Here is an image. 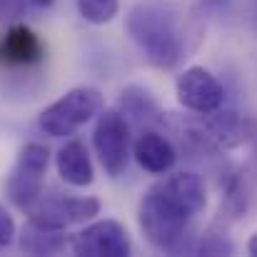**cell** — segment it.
I'll return each mask as SVG.
<instances>
[{
  "mask_svg": "<svg viewBox=\"0 0 257 257\" xmlns=\"http://www.w3.org/2000/svg\"><path fill=\"white\" fill-rule=\"evenodd\" d=\"M45 45L40 35L28 25H13L0 40V60L10 68H33L43 63Z\"/></svg>",
  "mask_w": 257,
  "mask_h": 257,
  "instance_id": "8fae6325",
  "label": "cell"
},
{
  "mask_svg": "<svg viewBox=\"0 0 257 257\" xmlns=\"http://www.w3.org/2000/svg\"><path fill=\"white\" fill-rule=\"evenodd\" d=\"M192 252H197V255H232L235 252V245L225 237V232L207 230L200 237V242L192 247Z\"/></svg>",
  "mask_w": 257,
  "mask_h": 257,
  "instance_id": "e0dca14e",
  "label": "cell"
},
{
  "mask_svg": "<svg viewBox=\"0 0 257 257\" xmlns=\"http://www.w3.org/2000/svg\"><path fill=\"white\" fill-rule=\"evenodd\" d=\"M102 107H105V95L97 87H73L40 112L38 127L50 138H70L95 115H100Z\"/></svg>",
  "mask_w": 257,
  "mask_h": 257,
  "instance_id": "277c9868",
  "label": "cell"
},
{
  "mask_svg": "<svg viewBox=\"0 0 257 257\" xmlns=\"http://www.w3.org/2000/svg\"><path fill=\"white\" fill-rule=\"evenodd\" d=\"M92 145L95 155L102 165V170L110 177H120L127 170L130 155H133V135H130V120L120 107L102 110L97 115L95 130H92Z\"/></svg>",
  "mask_w": 257,
  "mask_h": 257,
  "instance_id": "5b68a950",
  "label": "cell"
},
{
  "mask_svg": "<svg viewBox=\"0 0 257 257\" xmlns=\"http://www.w3.org/2000/svg\"><path fill=\"white\" fill-rule=\"evenodd\" d=\"M227 0H202V5H207V8H220V5H225Z\"/></svg>",
  "mask_w": 257,
  "mask_h": 257,
  "instance_id": "44dd1931",
  "label": "cell"
},
{
  "mask_svg": "<svg viewBox=\"0 0 257 257\" xmlns=\"http://www.w3.org/2000/svg\"><path fill=\"white\" fill-rule=\"evenodd\" d=\"M133 158L150 175H168L177 163V150L155 127H143L133 143Z\"/></svg>",
  "mask_w": 257,
  "mask_h": 257,
  "instance_id": "30bf717a",
  "label": "cell"
},
{
  "mask_svg": "<svg viewBox=\"0 0 257 257\" xmlns=\"http://www.w3.org/2000/svg\"><path fill=\"white\" fill-rule=\"evenodd\" d=\"M250 182L242 170H232L227 175V182L222 187V207L227 210L230 217H242L250 207Z\"/></svg>",
  "mask_w": 257,
  "mask_h": 257,
  "instance_id": "9a60e30c",
  "label": "cell"
},
{
  "mask_svg": "<svg viewBox=\"0 0 257 257\" xmlns=\"http://www.w3.org/2000/svg\"><path fill=\"white\" fill-rule=\"evenodd\" d=\"M130 122H138L143 127H155L165 122V112L160 110L155 95L143 85H127L120 92V105H117Z\"/></svg>",
  "mask_w": 257,
  "mask_h": 257,
  "instance_id": "4fadbf2b",
  "label": "cell"
},
{
  "mask_svg": "<svg viewBox=\"0 0 257 257\" xmlns=\"http://www.w3.org/2000/svg\"><path fill=\"white\" fill-rule=\"evenodd\" d=\"M95 215H100V200L92 195H63V192H50L28 210V220L40 222L45 227L55 230H68L73 225L90 222Z\"/></svg>",
  "mask_w": 257,
  "mask_h": 257,
  "instance_id": "52a82bcc",
  "label": "cell"
},
{
  "mask_svg": "<svg viewBox=\"0 0 257 257\" xmlns=\"http://www.w3.org/2000/svg\"><path fill=\"white\" fill-rule=\"evenodd\" d=\"M25 5H28V0H0V18L15 20V18L25 15Z\"/></svg>",
  "mask_w": 257,
  "mask_h": 257,
  "instance_id": "d6986e66",
  "label": "cell"
},
{
  "mask_svg": "<svg viewBox=\"0 0 257 257\" xmlns=\"http://www.w3.org/2000/svg\"><path fill=\"white\" fill-rule=\"evenodd\" d=\"M65 247H70V237L65 235V230L45 227L40 222L28 220L20 232V250L28 255H58Z\"/></svg>",
  "mask_w": 257,
  "mask_h": 257,
  "instance_id": "5bb4252c",
  "label": "cell"
},
{
  "mask_svg": "<svg viewBox=\"0 0 257 257\" xmlns=\"http://www.w3.org/2000/svg\"><path fill=\"white\" fill-rule=\"evenodd\" d=\"M120 10V0H78V13L90 25L110 23Z\"/></svg>",
  "mask_w": 257,
  "mask_h": 257,
  "instance_id": "2e32d148",
  "label": "cell"
},
{
  "mask_svg": "<svg viewBox=\"0 0 257 257\" xmlns=\"http://www.w3.org/2000/svg\"><path fill=\"white\" fill-rule=\"evenodd\" d=\"M70 250L80 257H127L133 240L122 222L97 220L70 237Z\"/></svg>",
  "mask_w": 257,
  "mask_h": 257,
  "instance_id": "ba28073f",
  "label": "cell"
},
{
  "mask_svg": "<svg viewBox=\"0 0 257 257\" xmlns=\"http://www.w3.org/2000/svg\"><path fill=\"white\" fill-rule=\"evenodd\" d=\"M13 240H15V220H13V215L0 205V250H3V247H10Z\"/></svg>",
  "mask_w": 257,
  "mask_h": 257,
  "instance_id": "ac0fdd59",
  "label": "cell"
},
{
  "mask_svg": "<svg viewBox=\"0 0 257 257\" xmlns=\"http://www.w3.org/2000/svg\"><path fill=\"white\" fill-rule=\"evenodd\" d=\"M125 30L158 70H175L197 35L195 18L182 0H138L125 18Z\"/></svg>",
  "mask_w": 257,
  "mask_h": 257,
  "instance_id": "7a4b0ae2",
  "label": "cell"
},
{
  "mask_svg": "<svg viewBox=\"0 0 257 257\" xmlns=\"http://www.w3.org/2000/svg\"><path fill=\"white\" fill-rule=\"evenodd\" d=\"M257 122L250 115H242L237 110H212V112H197V117L182 122V138L202 153L217 155L235 150L250 140H255Z\"/></svg>",
  "mask_w": 257,
  "mask_h": 257,
  "instance_id": "3957f363",
  "label": "cell"
},
{
  "mask_svg": "<svg viewBox=\"0 0 257 257\" xmlns=\"http://www.w3.org/2000/svg\"><path fill=\"white\" fill-rule=\"evenodd\" d=\"M207 207V190L200 175L172 172L148 187L138 205V225L145 240L163 252H182L192 222Z\"/></svg>",
  "mask_w": 257,
  "mask_h": 257,
  "instance_id": "6da1fadb",
  "label": "cell"
},
{
  "mask_svg": "<svg viewBox=\"0 0 257 257\" xmlns=\"http://www.w3.org/2000/svg\"><path fill=\"white\" fill-rule=\"evenodd\" d=\"M177 102L190 112H212L225 105V87L222 83L202 65H192L182 70L175 80Z\"/></svg>",
  "mask_w": 257,
  "mask_h": 257,
  "instance_id": "9c48e42d",
  "label": "cell"
},
{
  "mask_svg": "<svg viewBox=\"0 0 257 257\" xmlns=\"http://www.w3.org/2000/svg\"><path fill=\"white\" fill-rule=\"evenodd\" d=\"M33 3H35L38 8H50V5H53L55 0H33Z\"/></svg>",
  "mask_w": 257,
  "mask_h": 257,
  "instance_id": "7402d4cb",
  "label": "cell"
},
{
  "mask_svg": "<svg viewBox=\"0 0 257 257\" xmlns=\"http://www.w3.org/2000/svg\"><path fill=\"white\" fill-rule=\"evenodd\" d=\"M247 252H250L252 257H257V232L250 237V240H247Z\"/></svg>",
  "mask_w": 257,
  "mask_h": 257,
  "instance_id": "ffe728a7",
  "label": "cell"
},
{
  "mask_svg": "<svg viewBox=\"0 0 257 257\" xmlns=\"http://www.w3.org/2000/svg\"><path fill=\"white\" fill-rule=\"evenodd\" d=\"M55 168H58V175L73 187H87L95 180V168H92L90 153L80 140H68L58 150Z\"/></svg>",
  "mask_w": 257,
  "mask_h": 257,
  "instance_id": "7c38bea8",
  "label": "cell"
},
{
  "mask_svg": "<svg viewBox=\"0 0 257 257\" xmlns=\"http://www.w3.org/2000/svg\"><path fill=\"white\" fill-rule=\"evenodd\" d=\"M50 165V150L43 143H28L5 182V195L18 210H30L43 197V185Z\"/></svg>",
  "mask_w": 257,
  "mask_h": 257,
  "instance_id": "8992f818",
  "label": "cell"
}]
</instances>
